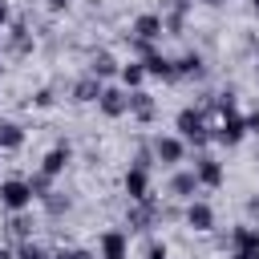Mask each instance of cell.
<instances>
[{
  "mask_svg": "<svg viewBox=\"0 0 259 259\" xmlns=\"http://www.w3.org/2000/svg\"><path fill=\"white\" fill-rule=\"evenodd\" d=\"M190 170L198 174V186H206V190H219V186L227 182V170H223V162H219V158H210V154H198Z\"/></svg>",
  "mask_w": 259,
  "mask_h": 259,
  "instance_id": "obj_6",
  "label": "cell"
},
{
  "mask_svg": "<svg viewBox=\"0 0 259 259\" xmlns=\"http://www.w3.org/2000/svg\"><path fill=\"white\" fill-rule=\"evenodd\" d=\"M97 255L101 259H130V235L125 231H101L97 235Z\"/></svg>",
  "mask_w": 259,
  "mask_h": 259,
  "instance_id": "obj_9",
  "label": "cell"
},
{
  "mask_svg": "<svg viewBox=\"0 0 259 259\" xmlns=\"http://www.w3.org/2000/svg\"><path fill=\"white\" fill-rule=\"evenodd\" d=\"M89 73H93L97 81H109L113 73H121V65H117V57H113V53H105V49H101V53H93V57H89Z\"/></svg>",
  "mask_w": 259,
  "mask_h": 259,
  "instance_id": "obj_18",
  "label": "cell"
},
{
  "mask_svg": "<svg viewBox=\"0 0 259 259\" xmlns=\"http://www.w3.org/2000/svg\"><path fill=\"white\" fill-rule=\"evenodd\" d=\"M202 4H210V8H214V4H227V0H202Z\"/></svg>",
  "mask_w": 259,
  "mask_h": 259,
  "instance_id": "obj_36",
  "label": "cell"
},
{
  "mask_svg": "<svg viewBox=\"0 0 259 259\" xmlns=\"http://www.w3.org/2000/svg\"><path fill=\"white\" fill-rule=\"evenodd\" d=\"M247 134H255V138H259V109H251V113H247Z\"/></svg>",
  "mask_w": 259,
  "mask_h": 259,
  "instance_id": "obj_32",
  "label": "cell"
},
{
  "mask_svg": "<svg viewBox=\"0 0 259 259\" xmlns=\"http://www.w3.org/2000/svg\"><path fill=\"white\" fill-rule=\"evenodd\" d=\"M53 101H57V93H53V89H49V85H45V89H36V93H32V105H36V109H49V105H53Z\"/></svg>",
  "mask_w": 259,
  "mask_h": 259,
  "instance_id": "obj_27",
  "label": "cell"
},
{
  "mask_svg": "<svg viewBox=\"0 0 259 259\" xmlns=\"http://www.w3.org/2000/svg\"><path fill=\"white\" fill-rule=\"evenodd\" d=\"M69 158H73V150H69L65 142H61V146H53V150H49V154L40 158V166H36V170H40V174H49V178H57V174H61V170L69 166Z\"/></svg>",
  "mask_w": 259,
  "mask_h": 259,
  "instance_id": "obj_17",
  "label": "cell"
},
{
  "mask_svg": "<svg viewBox=\"0 0 259 259\" xmlns=\"http://www.w3.org/2000/svg\"><path fill=\"white\" fill-rule=\"evenodd\" d=\"M0 77H4V65H0Z\"/></svg>",
  "mask_w": 259,
  "mask_h": 259,
  "instance_id": "obj_40",
  "label": "cell"
},
{
  "mask_svg": "<svg viewBox=\"0 0 259 259\" xmlns=\"http://www.w3.org/2000/svg\"><path fill=\"white\" fill-rule=\"evenodd\" d=\"M101 93H105V81H97L93 73H85V77H77V81H73V89H69V101H77V105H89V101H101Z\"/></svg>",
  "mask_w": 259,
  "mask_h": 259,
  "instance_id": "obj_13",
  "label": "cell"
},
{
  "mask_svg": "<svg viewBox=\"0 0 259 259\" xmlns=\"http://www.w3.org/2000/svg\"><path fill=\"white\" fill-rule=\"evenodd\" d=\"M32 49H36V40H32L28 24H24V20H12V24L4 28V53H8V57H28Z\"/></svg>",
  "mask_w": 259,
  "mask_h": 259,
  "instance_id": "obj_4",
  "label": "cell"
},
{
  "mask_svg": "<svg viewBox=\"0 0 259 259\" xmlns=\"http://www.w3.org/2000/svg\"><path fill=\"white\" fill-rule=\"evenodd\" d=\"M12 24V8H8V0H0V32Z\"/></svg>",
  "mask_w": 259,
  "mask_h": 259,
  "instance_id": "obj_31",
  "label": "cell"
},
{
  "mask_svg": "<svg viewBox=\"0 0 259 259\" xmlns=\"http://www.w3.org/2000/svg\"><path fill=\"white\" fill-rule=\"evenodd\" d=\"M97 109H101V113H105L109 121L125 117V113H130V89H121V85H105V93H101Z\"/></svg>",
  "mask_w": 259,
  "mask_h": 259,
  "instance_id": "obj_8",
  "label": "cell"
},
{
  "mask_svg": "<svg viewBox=\"0 0 259 259\" xmlns=\"http://www.w3.org/2000/svg\"><path fill=\"white\" fill-rule=\"evenodd\" d=\"M243 210H247V223H251V227H259V194H251V198L243 202Z\"/></svg>",
  "mask_w": 259,
  "mask_h": 259,
  "instance_id": "obj_29",
  "label": "cell"
},
{
  "mask_svg": "<svg viewBox=\"0 0 259 259\" xmlns=\"http://www.w3.org/2000/svg\"><path fill=\"white\" fill-rule=\"evenodd\" d=\"M174 130H178V138H182L186 146H206V142H210L206 117H202V109H194V105L178 109V117H174Z\"/></svg>",
  "mask_w": 259,
  "mask_h": 259,
  "instance_id": "obj_1",
  "label": "cell"
},
{
  "mask_svg": "<svg viewBox=\"0 0 259 259\" xmlns=\"http://www.w3.org/2000/svg\"><path fill=\"white\" fill-rule=\"evenodd\" d=\"M45 8H49V12H65V8H69V0H45Z\"/></svg>",
  "mask_w": 259,
  "mask_h": 259,
  "instance_id": "obj_33",
  "label": "cell"
},
{
  "mask_svg": "<svg viewBox=\"0 0 259 259\" xmlns=\"http://www.w3.org/2000/svg\"><path fill=\"white\" fill-rule=\"evenodd\" d=\"M231 259H243V255H231Z\"/></svg>",
  "mask_w": 259,
  "mask_h": 259,
  "instance_id": "obj_39",
  "label": "cell"
},
{
  "mask_svg": "<svg viewBox=\"0 0 259 259\" xmlns=\"http://www.w3.org/2000/svg\"><path fill=\"white\" fill-rule=\"evenodd\" d=\"M162 32H166V20H162L158 12H142V16H134V24H130V36H138V40H146V45H154Z\"/></svg>",
  "mask_w": 259,
  "mask_h": 259,
  "instance_id": "obj_10",
  "label": "cell"
},
{
  "mask_svg": "<svg viewBox=\"0 0 259 259\" xmlns=\"http://www.w3.org/2000/svg\"><path fill=\"white\" fill-rule=\"evenodd\" d=\"M32 202H36V194H32L28 178H4V182H0V206H4V210L20 214V210H28Z\"/></svg>",
  "mask_w": 259,
  "mask_h": 259,
  "instance_id": "obj_2",
  "label": "cell"
},
{
  "mask_svg": "<svg viewBox=\"0 0 259 259\" xmlns=\"http://www.w3.org/2000/svg\"><path fill=\"white\" fill-rule=\"evenodd\" d=\"M158 219H162V210H158V202H154V198L134 202V206L125 210V227H130V231H154V227H158Z\"/></svg>",
  "mask_w": 259,
  "mask_h": 259,
  "instance_id": "obj_7",
  "label": "cell"
},
{
  "mask_svg": "<svg viewBox=\"0 0 259 259\" xmlns=\"http://www.w3.org/2000/svg\"><path fill=\"white\" fill-rule=\"evenodd\" d=\"M255 81H259V65H255Z\"/></svg>",
  "mask_w": 259,
  "mask_h": 259,
  "instance_id": "obj_38",
  "label": "cell"
},
{
  "mask_svg": "<svg viewBox=\"0 0 259 259\" xmlns=\"http://www.w3.org/2000/svg\"><path fill=\"white\" fill-rule=\"evenodd\" d=\"M0 182H4V178H0Z\"/></svg>",
  "mask_w": 259,
  "mask_h": 259,
  "instance_id": "obj_41",
  "label": "cell"
},
{
  "mask_svg": "<svg viewBox=\"0 0 259 259\" xmlns=\"http://www.w3.org/2000/svg\"><path fill=\"white\" fill-rule=\"evenodd\" d=\"M166 190H170L174 198H186V202H194V194H198V174H194V170H174Z\"/></svg>",
  "mask_w": 259,
  "mask_h": 259,
  "instance_id": "obj_16",
  "label": "cell"
},
{
  "mask_svg": "<svg viewBox=\"0 0 259 259\" xmlns=\"http://www.w3.org/2000/svg\"><path fill=\"white\" fill-rule=\"evenodd\" d=\"M243 138H247V117H239L235 109H227V113H223V121H219V130L210 134V142H219V146H227V150H231V146H239Z\"/></svg>",
  "mask_w": 259,
  "mask_h": 259,
  "instance_id": "obj_3",
  "label": "cell"
},
{
  "mask_svg": "<svg viewBox=\"0 0 259 259\" xmlns=\"http://www.w3.org/2000/svg\"><path fill=\"white\" fill-rule=\"evenodd\" d=\"M251 53H255V61H259V40H255V45H251Z\"/></svg>",
  "mask_w": 259,
  "mask_h": 259,
  "instance_id": "obj_35",
  "label": "cell"
},
{
  "mask_svg": "<svg viewBox=\"0 0 259 259\" xmlns=\"http://www.w3.org/2000/svg\"><path fill=\"white\" fill-rule=\"evenodd\" d=\"M24 146V125L12 117H0V150H20Z\"/></svg>",
  "mask_w": 259,
  "mask_h": 259,
  "instance_id": "obj_20",
  "label": "cell"
},
{
  "mask_svg": "<svg viewBox=\"0 0 259 259\" xmlns=\"http://www.w3.org/2000/svg\"><path fill=\"white\" fill-rule=\"evenodd\" d=\"M16 259H53V255H49L40 243H32V239H28V243H20V247H16Z\"/></svg>",
  "mask_w": 259,
  "mask_h": 259,
  "instance_id": "obj_26",
  "label": "cell"
},
{
  "mask_svg": "<svg viewBox=\"0 0 259 259\" xmlns=\"http://www.w3.org/2000/svg\"><path fill=\"white\" fill-rule=\"evenodd\" d=\"M182 158H186V142H182L178 134H158V138H154V162L178 166Z\"/></svg>",
  "mask_w": 259,
  "mask_h": 259,
  "instance_id": "obj_5",
  "label": "cell"
},
{
  "mask_svg": "<svg viewBox=\"0 0 259 259\" xmlns=\"http://www.w3.org/2000/svg\"><path fill=\"white\" fill-rule=\"evenodd\" d=\"M146 259H170L166 243H162V239H150V243H146Z\"/></svg>",
  "mask_w": 259,
  "mask_h": 259,
  "instance_id": "obj_28",
  "label": "cell"
},
{
  "mask_svg": "<svg viewBox=\"0 0 259 259\" xmlns=\"http://www.w3.org/2000/svg\"><path fill=\"white\" fill-rule=\"evenodd\" d=\"M186 227H190V231H198V235L214 231V206H210V202H202V198L186 202Z\"/></svg>",
  "mask_w": 259,
  "mask_h": 259,
  "instance_id": "obj_14",
  "label": "cell"
},
{
  "mask_svg": "<svg viewBox=\"0 0 259 259\" xmlns=\"http://www.w3.org/2000/svg\"><path fill=\"white\" fill-rule=\"evenodd\" d=\"M0 259H16V251L12 247H0Z\"/></svg>",
  "mask_w": 259,
  "mask_h": 259,
  "instance_id": "obj_34",
  "label": "cell"
},
{
  "mask_svg": "<svg viewBox=\"0 0 259 259\" xmlns=\"http://www.w3.org/2000/svg\"><path fill=\"white\" fill-rule=\"evenodd\" d=\"M121 186H125L130 202H146V198H154V194H150V170H146V166H130L125 178H121Z\"/></svg>",
  "mask_w": 259,
  "mask_h": 259,
  "instance_id": "obj_11",
  "label": "cell"
},
{
  "mask_svg": "<svg viewBox=\"0 0 259 259\" xmlns=\"http://www.w3.org/2000/svg\"><path fill=\"white\" fill-rule=\"evenodd\" d=\"M53 259H93V251H85V247H65V251H57Z\"/></svg>",
  "mask_w": 259,
  "mask_h": 259,
  "instance_id": "obj_30",
  "label": "cell"
},
{
  "mask_svg": "<svg viewBox=\"0 0 259 259\" xmlns=\"http://www.w3.org/2000/svg\"><path fill=\"white\" fill-rule=\"evenodd\" d=\"M8 235H12V239H20V243H28V239H32V219H28L24 210H20V214H12V219H8Z\"/></svg>",
  "mask_w": 259,
  "mask_h": 259,
  "instance_id": "obj_24",
  "label": "cell"
},
{
  "mask_svg": "<svg viewBox=\"0 0 259 259\" xmlns=\"http://www.w3.org/2000/svg\"><path fill=\"white\" fill-rule=\"evenodd\" d=\"M174 73H178V81H182V77H202V73H206L202 53H182V57L174 61Z\"/></svg>",
  "mask_w": 259,
  "mask_h": 259,
  "instance_id": "obj_21",
  "label": "cell"
},
{
  "mask_svg": "<svg viewBox=\"0 0 259 259\" xmlns=\"http://www.w3.org/2000/svg\"><path fill=\"white\" fill-rule=\"evenodd\" d=\"M142 65H146V77H158V81H178L174 61H170V57H162V53H150Z\"/></svg>",
  "mask_w": 259,
  "mask_h": 259,
  "instance_id": "obj_19",
  "label": "cell"
},
{
  "mask_svg": "<svg viewBox=\"0 0 259 259\" xmlns=\"http://www.w3.org/2000/svg\"><path fill=\"white\" fill-rule=\"evenodd\" d=\"M231 247H235V255H243V259H259V227H251V223L235 227V231H231Z\"/></svg>",
  "mask_w": 259,
  "mask_h": 259,
  "instance_id": "obj_12",
  "label": "cell"
},
{
  "mask_svg": "<svg viewBox=\"0 0 259 259\" xmlns=\"http://www.w3.org/2000/svg\"><path fill=\"white\" fill-rule=\"evenodd\" d=\"M130 117L142 121V125H150V121L158 117V101H154L146 89H134V93H130Z\"/></svg>",
  "mask_w": 259,
  "mask_h": 259,
  "instance_id": "obj_15",
  "label": "cell"
},
{
  "mask_svg": "<svg viewBox=\"0 0 259 259\" xmlns=\"http://www.w3.org/2000/svg\"><path fill=\"white\" fill-rule=\"evenodd\" d=\"M28 186H32V194H36V202H40L45 194H53V178H49V174H40V170L28 178Z\"/></svg>",
  "mask_w": 259,
  "mask_h": 259,
  "instance_id": "obj_25",
  "label": "cell"
},
{
  "mask_svg": "<svg viewBox=\"0 0 259 259\" xmlns=\"http://www.w3.org/2000/svg\"><path fill=\"white\" fill-rule=\"evenodd\" d=\"M117 77H121V89H130V93H134V89H142V85H146V65H142V61H125Z\"/></svg>",
  "mask_w": 259,
  "mask_h": 259,
  "instance_id": "obj_22",
  "label": "cell"
},
{
  "mask_svg": "<svg viewBox=\"0 0 259 259\" xmlns=\"http://www.w3.org/2000/svg\"><path fill=\"white\" fill-rule=\"evenodd\" d=\"M251 8H255V16H259V0H251Z\"/></svg>",
  "mask_w": 259,
  "mask_h": 259,
  "instance_id": "obj_37",
  "label": "cell"
},
{
  "mask_svg": "<svg viewBox=\"0 0 259 259\" xmlns=\"http://www.w3.org/2000/svg\"><path fill=\"white\" fill-rule=\"evenodd\" d=\"M40 202H45V214H49V219H61V214H69V210H73V198H69V194H61V190L45 194Z\"/></svg>",
  "mask_w": 259,
  "mask_h": 259,
  "instance_id": "obj_23",
  "label": "cell"
}]
</instances>
